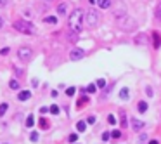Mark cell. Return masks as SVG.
Listing matches in <instances>:
<instances>
[{
  "mask_svg": "<svg viewBox=\"0 0 161 144\" xmlns=\"http://www.w3.org/2000/svg\"><path fill=\"white\" fill-rule=\"evenodd\" d=\"M14 28L19 31V33H26V35H35L36 33L35 26H33L31 23H28V21H16Z\"/></svg>",
  "mask_w": 161,
  "mask_h": 144,
  "instance_id": "7a4b0ae2",
  "label": "cell"
},
{
  "mask_svg": "<svg viewBox=\"0 0 161 144\" xmlns=\"http://www.w3.org/2000/svg\"><path fill=\"white\" fill-rule=\"evenodd\" d=\"M17 56H19V59H21L23 62H28L31 57H33V50L29 47H21L19 49V52H17Z\"/></svg>",
  "mask_w": 161,
  "mask_h": 144,
  "instance_id": "277c9868",
  "label": "cell"
},
{
  "mask_svg": "<svg viewBox=\"0 0 161 144\" xmlns=\"http://www.w3.org/2000/svg\"><path fill=\"white\" fill-rule=\"evenodd\" d=\"M47 2H52V0H47Z\"/></svg>",
  "mask_w": 161,
  "mask_h": 144,
  "instance_id": "74e56055",
  "label": "cell"
},
{
  "mask_svg": "<svg viewBox=\"0 0 161 144\" xmlns=\"http://www.w3.org/2000/svg\"><path fill=\"white\" fill-rule=\"evenodd\" d=\"M75 92H76V89H75V87H70V89L66 90V94H68V96H73Z\"/></svg>",
  "mask_w": 161,
  "mask_h": 144,
  "instance_id": "484cf974",
  "label": "cell"
},
{
  "mask_svg": "<svg viewBox=\"0 0 161 144\" xmlns=\"http://www.w3.org/2000/svg\"><path fill=\"white\" fill-rule=\"evenodd\" d=\"M33 125H35V117L29 115V117L26 118V127H33Z\"/></svg>",
  "mask_w": 161,
  "mask_h": 144,
  "instance_id": "2e32d148",
  "label": "cell"
},
{
  "mask_svg": "<svg viewBox=\"0 0 161 144\" xmlns=\"http://www.w3.org/2000/svg\"><path fill=\"white\" fill-rule=\"evenodd\" d=\"M149 144H158V141H151V142H149Z\"/></svg>",
  "mask_w": 161,
  "mask_h": 144,
  "instance_id": "e575fe53",
  "label": "cell"
},
{
  "mask_svg": "<svg viewBox=\"0 0 161 144\" xmlns=\"http://www.w3.org/2000/svg\"><path fill=\"white\" fill-rule=\"evenodd\" d=\"M9 85H11V89H14V90L19 89V83H17V80H11V83H9Z\"/></svg>",
  "mask_w": 161,
  "mask_h": 144,
  "instance_id": "ffe728a7",
  "label": "cell"
},
{
  "mask_svg": "<svg viewBox=\"0 0 161 144\" xmlns=\"http://www.w3.org/2000/svg\"><path fill=\"white\" fill-rule=\"evenodd\" d=\"M109 137H111V132H104L102 134V141H109Z\"/></svg>",
  "mask_w": 161,
  "mask_h": 144,
  "instance_id": "d4e9b609",
  "label": "cell"
},
{
  "mask_svg": "<svg viewBox=\"0 0 161 144\" xmlns=\"http://www.w3.org/2000/svg\"><path fill=\"white\" fill-rule=\"evenodd\" d=\"M45 23H49V24H56V18H54V16H49V18H45Z\"/></svg>",
  "mask_w": 161,
  "mask_h": 144,
  "instance_id": "7402d4cb",
  "label": "cell"
},
{
  "mask_svg": "<svg viewBox=\"0 0 161 144\" xmlns=\"http://www.w3.org/2000/svg\"><path fill=\"white\" fill-rule=\"evenodd\" d=\"M88 2H90V4H94V2H95V0H88Z\"/></svg>",
  "mask_w": 161,
  "mask_h": 144,
  "instance_id": "8d00e7d4",
  "label": "cell"
},
{
  "mask_svg": "<svg viewBox=\"0 0 161 144\" xmlns=\"http://www.w3.org/2000/svg\"><path fill=\"white\" fill-rule=\"evenodd\" d=\"M7 108H9V104L7 103H2L0 104V118L5 115V111H7Z\"/></svg>",
  "mask_w": 161,
  "mask_h": 144,
  "instance_id": "5bb4252c",
  "label": "cell"
},
{
  "mask_svg": "<svg viewBox=\"0 0 161 144\" xmlns=\"http://www.w3.org/2000/svg\"><path fill=\"white\" fill-rule=\"evenodd\" d=\"M83 56H85V52L82 50V49H75V50H71L70 57H71V61H80Z\"/></svg>",
  "mask_w": 161,
  "mask_h": 144,
  "instance_id": "5b68a950",
  "label": "cell"
},
{
  "mask_svg": "<svg viewBox=\"0 0 161 144\" xmlns=\"http://www.w3.org/2000/svg\"><path fill=\"white\" fill-rule=\"evenodd\" d=\"M29 97H31V92H28V90H23V92H19L17 99H19V101H28Z\"/></svg>",
  "mask_w": 161,
  "mask_h": 144,
  "instance_id": "52a82bcc",
  "label": "cell"
},
{
  "mask_svg": "<svg viewBox=\"0 0 161 144\" xmlns=\"http://www.w3.org/2000/svg\"><path fill=\"white\" fill-rule=\"evenodd\" d=\"M0 54H2V56H7L9 54V47H4L2 50H0Z\"/></svg>",
  "mask_w": 161,
  "mask_h": 144,
  "instance_id": "1f68e13d",
  "label": "cell"
},
{
  "mask_svg": "<svg viewBox=\"0 0 161 144\" xmlns=\"http://www.w3.org/2000/svg\"><path fill=\"white\" fill-rule=\"evenodd\" d=\"M50 113H52V115H59V108H57L56 104H52V106H50Z\"/></svg>",
  "mask_w": 161,
  "mask_h": 144,
  "instance_id": "44dd1931",
  "label": "cell"
},
{
  "mask_svg": "<svg viewBox=\"0 0 161 144\" xmlns=\"http://www.w3.org/2000/svg\"><path fill=\"white\" fill-rule=\"evenodd\" d=\"M87 103H88V99H87V97H82V99L76 103V106L78 108H83V104H87Z\"/></svg>",
  "mask_w": 161,
  "mask_h": 144,
  "instance_id": "d6986e66",
  "label": "cell"
},
{
  "mask_svg": "<svg viewBox=\"0 0 161 144\" xmlns=\"http://www.w3.org/2000/svg\"><path fill=\"white\" fill-rule=\"evenodd\" d=\"M29 139H31L33 142H36V141H38V134H36V132H33V134L29 136Z\"/></svg>",
  "mask_w": 161,
  "mask_h": 144,
  "instance_id": "83f0119b",
  "label": "cell"
},
{
  "mask_svg": "<svg viewBox=\"0 0 161 144\" xmlns=\"http://www.w3.org/2000/svg\"><path fill=\"white\" fill-rule=\"evenodd\" d=\"M153 37H154V47L158 49L159 47V43H161V37L158 33H153Z\"/></svg>",
  "mask_w": 161,
  "mask_h": 144,
  "instance_id": "9a60e30c",
  "label": "cell"
},
{
  "mask_svg": "<svg viewBox=\"0 0 161 144\" xmlns=\"http://www.w3.org/2000/svg\"><path fill=\"white\" fill-rule=\"evenodd\" d=\"M99 21H101V18H99L97 11H94V9H90L88 12L85 14V23L88 24L90 28H95L99 24Z\"/></svg>",
  "mask_w": 161,
  "mask_h": 144,
  "instance_id": "3957f363",
  "label": "cell"
},
{
  "mask_svg": "<svg viewBox=\"0 0 161 144\" xmlns=\"http://www.w3.org/2000/svg\"><path fill=\"white\" fill-rule=\"evenodd\" d=\"M5 2H7V0H0V7H2V5H5Z\"/></svg>",
  "mask_w": 161,
  "mask_h": 144,
  "instance_id": "836d02e7",
  "label": "cell"
},
{
  "mask_svg": "<svg viewBox=\"0 0 161 144\" xmlns=\"http://www.w3.org/2000/svg\"><path fill=\"white\" fill-rule=\"evenodd\" d=\"M82 18H83V14H82L80 9L73 11L71 16H70V26H71V30L76 31V33H80V30H82Z\"/></svg>",
  "mask_w": 161,
  "mask_h": 144,
  "instance_id": "6da1fadb",
  "label": "cell"
},
{
  "mask_svg": "<svg viewBox=\"0 0 161 144\" xmlns=\"http://www.w3.org/2000/svg\"><path fill=\"white\" fill-rule=\"evenodd\" d=\"M144 122L142 120H137V118H133V123H132V127H133V130H142L144 129Z\"/></svg>",
  "mask_w": 161,
  "mask_h": 144,
  "instance_id": "8992f818",
  "label": "cell"
},
{
  "mask_svg": "<svg viewBox=\"0 0 161 144\" xmlns=\"http://www.w3.org/2000/svg\"><path fill=\"white\" fill-rule=\"evenodd\" d=\"M66 12H68V5H66V4H59V5H57V14H59V16H64Z\"/></svg>",
  "mask_w": 161,
  "mask_h": 144,
  "instance_id": "ba28073f",
  "label": "cell"
},
{
  "mask_svg": "<svg viewBox=\"0 0 161 144\" xmlns=\"http://www.w3.org/2000/svg\"><path fill=\"white\" fill-rule=\"evenodd\" d=\"M87 123L94 125V123H95V117H88V118H87Z\"/></svg>",
  "mask_w": 161,
  "mask_h": 144,
  "instance_id": "f546056e",
  "label": "cell"
},
{
  "mask_svg": "<svg viewBox=\"0 0 161 144\" xmlns=\"http://www.w3.org/2000/svg\"><path fill=\"white\" fill-rule=\"evenodd\" d=\"M40 127H42V129H47V127H49V123L45 122V118H42V120H40Z\"/></svg>",
  "mask_w": 161,
  "mask_h": 144,
  "instance_id": "4316f807",
  "label": "cell"
},
{
  "mask_svg": "<svg viewBox=\"0 0 161 144\" xmlns=\"http://www.w3.org/2000/svg\"><path fill=\"white\" fill-rule=\"evenodd\" d=\"M128 97H130V94H128V89H126V87L119 90V99H121V101H126Z\"/></svg>",
  "mask_w": 161,
  "mask_h": 144,
  "instance_id": "9c48e42d",
  "label": "cell"
},
{
  "mask_svg": "<svg viewBox=\"0 0 161 144\" xmlns=\"http://www.w3.org/2000/svg\"><path fill=\"white\" fill-rule=\"evenodd\" d=\"M95 90H97V83H90V85L85 89V92H88V94H94Z\"/></svg>",
  "mask_w": 161,
  "mask_h": 144,
  "instance_id": "4fadbf2b",
  "label": "cell"
},
{
  "mask_svg": "<svg viewBox=\"0 0 161 144\" xmlns=\"http://www.w3.org/2000/svg\"><path fill=\"white\" fill-rule=\"evenodd\" d=\"M73 144H75V142H73Z\"/></svg>",
  "mask_w": 161,
  "mask_h": 144,
  "instance_id": "f35d334b",
  "label": "cell"
},
{
  "mask_svg": "<svg viewBox=\"0 0 161 144\" xmlns=\"http://www.w3.org/2000/svg\"><path fill=\"white\" fill-rule=\"evenodd\" d=\"M76 139H78L76 134H71V136H70V142H76Z\"/></svg>",
  "mask_w": 161,
  "mask_h": 144,
  "instance_id": "4dcf8cb0",
  "label": "cell"
},
{
  "mask_svg": "<svg viewBox=\"0 0 161 144\" xmlns=\"http://www.w3.org/2000/svg\"><path fill=\"white\" fill-rule=\"evenodd\" d=\"M119 122H121V127H126V115H125V111H119Z\"/></svg>",
  "mask_w": 161,
  "mask_h": 144,
  "instance_id": "8fae6325",
  "label": "cell"
},
{
  "mask_svg": "<svg viewBox=\"0 0 161 144\" xmlns=\"http://www.w3.org/2000/svg\"><path fill=\"white\" fill-rule=\"evenodd\" d=\"M2 24H4V21H2V18H0V28H2Z\"/></svg>",
  "mask_w": 161,
  "mask_h": 144,
  "instance_id": "d590c367",
  "label": "cell"
},
{
  "mask_svg": "<svg viewBox=\"0 0 161 144\" xmlns=\"http://www.w3.org/2000/svg\"><path fill=\"white\" fill-rule=\"evenodd\" d=\"M107 122H109L111 125L116 123V118H114V115H109V117H107Z\"/></svg>",
  "mask_w": 161,
  "mask_h": 144,
  "instance_id": "603a6c76",
  "label": "cell"
},
{
  "mask_svg": "<svg viewBox=\"0 0 161 144\" xmlns=\"http://www.w3.org/2000/svg\"><path fill=\"white\" fill-rule=\"evenodd\" d=\"M119 136H121V132H119V130H113L111 132V137H114V139H118Z\"/></svg>",
  "mask_w": 161,
  "mask_h": 144,
  "instance_id": "cb8c5ba5",
  "label": "cell"
},
{
  "mask_svg": "<svg viewBox=\"0 0 161 144\" xmlns=\"http://www.w3.org/2000/svg\"><path fill=\"white\" fill-rule=\"evenodd\" d=\"M76 129H78V132H83L85 129H87V123H85V122H78V123H76Z\"/></svg>",
  "mask_w": 161,
  "mask_h": 144,
  "instance_id": "ac0fdd59",
  "label": "cell"
},
{
  "mask_svg": "<svg viewBox=\"0 0 161 144\" xmlns=\"http://www.w3.org/2000/svg\"><path fill=\"white\" fill-rule=\"evenodd\" d=\"M99 7L101 9H109L111 7V0H99Z\"/></svg>",
  "mask_w": 161,
  "mask_h": 144,
  "instance_id": "30bf717a",
  "label": "cell"
},
{
  "mask_svg": "<svg viewBox=\"0 0 161 144\" xmlns=\"http://www.w3.org/2000/svg\"><path fill=\"white\" fill-rule=\"evenodd\" d=\"M97 87H106V80H102V78H101V80L97 82Z\"/></svg>",
  "mask_w": 161,
  "mask_h": 144,
  "instance_id": "d6a6232c",
  "label": "cell"
},
{
  "mask_svg": "<svg viewBox=\"0 0 161 144\" xmlns=\"http://www.w3.org/2000/svg\"><path fill=\"white\" fill-rule=\"evenodd\" d=\"M146 111H147V103H144V101L139 103V113H146Z\"/></svg>",
  "mask_w": 161,
  "mask_h": 144,
  "instance_id": "e0dca14e",
  "label": "cell"
},
{
  "mask_svg": "<svg viewBox=\"0 0 161 144\" xmlns=\"http://www.w3.org/2000/svg\"><path fill=\"white\" fill-rule=\"evenodd\" d=\"M156 18H158V19H161V4L158 5V9H156Z\"/></svg>",
  "mask_w": 161,
  "mask_h": 144,
  "instance_id": "f1b7e54d",
  "label": "cell"
},
{
  "mask_svg": "<svg viewBox=\"0 0 161 144\" xmlns=\"http://www.w3.org/2000/svg\"><path fill=\"white\" fill-rule=\"evenodd\" d=\"M135 42H137V43H147V37L144 33H140L139 37L135 38Z\"/></svg>",
  "mask_w": 161,
  "mask_h": 144,
  "instance_id": "7c38bea8",
  "label": "cell"
}]
</instances>
